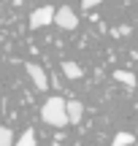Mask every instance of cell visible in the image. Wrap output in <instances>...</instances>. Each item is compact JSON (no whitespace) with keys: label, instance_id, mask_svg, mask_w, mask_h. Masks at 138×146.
I'll list each match as a JSON object with an SVG mask.
<instances>
[{"label":"cell","instance_id":"5b68a950","mask_svg":"<svg viewBox=\"0 0 138 146\" xmlns=\"http://www.w3.org/2000/svg\"><path fill=\"white\" fill-rule=\"evenodd\" d=\"M81 119H84V103L81 100H68V122L79 125Z\"/></svg>","mask_w":138,"mask_h":146},{"label":"cell","instance_id":"9c48e42d","mask_svg":"<svg viewBox=\"0 0 138 146\" xmlns=\"http://www.w3.org/2000/svg\"><path fill=\"white\" fill-rule=\"evenodd\" d=\"M14 146H35V133H33V130H25L19 135V141H14Z\"/></svg>","mask_w":138,"mask_h":146},{"label":"cell","instance_id":"8992f818","mask_svg":"<svg viewBox=\"0 0 138 146\" xmlns=\"http://www.w3.org/2000/svg\"><path fill=\"white\" fill-rule=\"evenodd\" d=\"M62 73H65L68 78H81V76H84L81 65H79V62H70V60H65V62H62Z\"/></svg>","mask_w":138,"mask_h":146},{"label":"cell","instance_id":"277c9868","mask_svg":"<svg viewBox=\"0 0 138 146\" xmlns=\"http://www.w3.org/2000/svg\"><path fill=\"white\" fill-rule=\"evenodd\" d=\"M25 70H27V76L33 78V84H35L38 89H46V87H49V78H46V73H43V68H41L38 62H27Z\"/></svg>","mask_w":138,"mask_h":146},{"label":"cell","instance_id":"52a82bcc","mask_svg":"<svg viewBox=\"0 0 138 146\" xmlns=\"http://www.w3.org/2000/svg\"><path fill=\"white\" fill-rule=\"evenodd\" d=\"M133 143H135V135H133V133H117L114 141H111V146H133Z\"/></svg>","mask_w":138,"mask_h":146},{"label":"cell","instance_id":"7a4b0ae2","mask_svg":"<svg viewBox=\"0 0 138 146\" xmlns=\"http://www.w3.org/2000/svg\"><path fill=\"white\" fill-rule=\"evenodd\" d=\"M54 25H57L60 30H76V27H79V19H76L70 5H60V8L54 11Z\"/></svg>","mask_w":138,"mask_h":146},{"label":"cell","instance_id":"6da1fadb","mask_svg":"<svg viewBox=\"0 0 138 146\" xmlns=\"http://www.w3.org/2000/svg\"><path fill=\"white\" fill-rule=\"evenodd\" d=\"M41 119L46 122V125H52V127L70 125V122H68V100H62V98H49L46 103H43V108H41Z\"/></svg>","mask_w":138,"mask_h":146},{"label":"cell","instance_id":"30bf717a","mask_svg":"<svg viewBox=\"0 0 138 146\" xmlns=\"http://www.w3.org/2000/svg\"><path fill=\"white\" fill-rule=\"evenodd\" d=\"M0 146H14V133L5 125H0Z\"/></svg>","mask_w":138,"mask_h":146},{"label":"cell","instance_id":"3957f363","mask_svg":"<svg viewBox=\"0 0 138 146\" xmlns=\"http://www.w3.org/2000/svg\"><path fill=\"white\" fill-rule=\"evenodd\" d=\"M54 22V11H52V5H41V8H35L30 14V27H46V25H52Z\"/></svg>","mask_w":138,"mask_h":146},{"label":"cell","instance_id":"8fae6325","mask_svg":"<svg viewBox=\"0 0 138 146\" xmlns=\"http://www.w3.org/2000/svg\"><path fill=\"white\" fill-rule=\"evenodd\" d=\"M103 0H81V8H87V11H92L95 5H100Z\"/></svg>","mask_w":138,"mask_h":146},{"label":"cell","instance_id":"ba28073f","mask_svg":"<svg viewBox=\"0 0 138 146\" xmlns=\"http://www.w3.org/2000/svg\"><path fill=\"white\" fill-rule=\"evenodd\" d=\"M114 78L117 81H122L125 87H135V76L130 70H114Z\"/></svg>","mask_w":138,"mask_h":146},{"label":"cell","instance_id":"7c38bea8","mask_svg":"<svg viewBox=\"0 0 138 146\" xmlns=\"http://www.w3.org/2000/svg\"><path fill=\"white\" fill-rule=\"evenodd\" d=\"M52 146H60V143H52Z\"/></svg>","mask_w":138,"mask_h":146}]
</instances>
